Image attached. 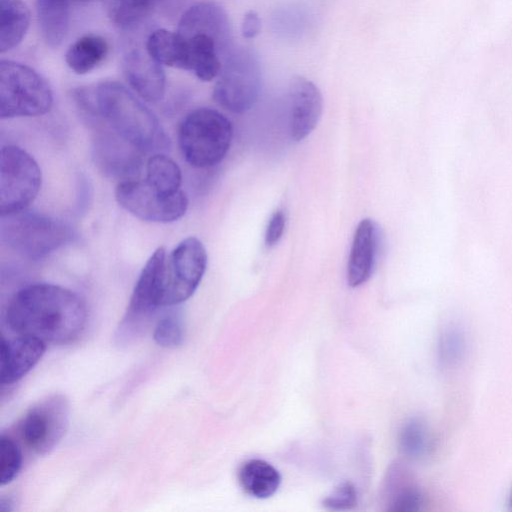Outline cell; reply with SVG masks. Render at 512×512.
Listing matches in <instances>:
<instances>
[{"instance_id":"cell-1","label":"cell","mask_w":512,"mask_h":512,"mask_svg":"<svg viewBox=\"0 0 512 512\" xmlns=\"http://www.w3.org/2000/svg\"><path fill=\"white\" fill-rule=\"evenodd\" d=\"M12 331L45 343L67 344L85 329L87 309L73 291L55 284L36 283L18 290L6 309Z\"/></svg>"},{"instance_id":"cell-2","label":"cell","mask_w":512,"mask_h":512,"mask_svg":"<svg viewBox=\"0 0 512 512\" xmlns=\"http://www.w3.org/2000/svg\"><path fill=\"white\" fill-rule=\"evenodd\" d=\"M73 99L91 125H103L146 153H162L170 142L156 116L125 86L104 81L73 91Z\"/></svg>"},{"instance_id":"cell-3","label":"cell","mask_w":512,"mask_h":512,"mask_svg":"<svg viewBox=\"0 0 512 512\" xmlns=\"http://www.w3.org/2000/svg\"><path fill=\"white\" fill-rule=\"evenodd\" d=\"M232 136L231 122L210 108H198L188 113L177 133L183 158L195 168L218 164L228 152Z\"/></svg>"},{"instance_id":"cell-4","label":"cell","mask_w":512,"mask_h":512,"mask_svg":"<svg viewBox=\"0 0 512 512\" xmlns=\"http://www.w3.org/2000/svg\"><path fill=\"white\" fill-rule=\"evenodd\" d=\"M1 241L30 260H40L58 250L71 237L61 221L42 213L21 211L1 216Z\"/></svg>"},{"instance_id":"cell-5","label":"cell","mask_w":512,"mask_h":512,"mask_svg":"<svg viewBox=\"0 0 512 512\" xmlns=\"http://www.w3.org/2000/svg\"><path fill=\"white\" fill-rule=\"evenodd\" d=\"M48 82L31 67L11 60L0 62V117L41 116L52 107Z\"/></svg>"},{"instance_id":"cell-6","label":"cell","mask_w":512,"mask_h":512,"mask_svg":"<svg viewBox=\"0 0 512 512\" xmlns=\"http://www.w3.org/2000/svg\"><path fill=\"white\" fill-rule=\"evenodd\" d=\"M262 87L257 56L246 48L229 52L213 89L214 100L223 108L243 113L258 100Z\"/></svg>"},{"instance_id":"cell-7","label":"cell","mask_w":512,"mask_h":512,"mask_svg":"<svg viewBox=\"0 0 512 512\" xmlns=\"http://www.w3.org/2000/svg\"><path fill=\"white\" fill-rule=\"evenodd\" d=\"M42 183L41 169L24 149L7 145L0 152V213L11 215L27 210Z\"/></svg>"},{"instance_id":"cell-8","label":"cell","mask_w":512,"mask_h":512,"mask_svg":"<svg viewBox=\"0 0 512 512\" xmlns=\"http://www.w3.org/2000/svg\"><path fill=\"white\" fill-rule=\"evenodd\" d=\"M207 267V252L196 237L183 239L167 255L163 272L160 308L178 305L198 288Z\"/></svg>"},{"instance_id":"cell-9","label":"cell","mask_w":512,"mask_h":512,"mask_svg":"<svg viewBox=\"0 0 512 512\" xmlns=\"http://www.w3.org/2000/svg\"><path fill=\"white\" fill-rule=\"evenodd\" d=\"M118 204L133 216L147 222L170 223L183 217L188 208V198L180 190L165 194L151 186L145 179L120 181L115 190Z\"/></svg>"},{"instance_id":"cell-10","label":"cell","mask_w":512,"mask_h":512,"mask_svg":"<svg viewBox=\"0 0 512 512\" xmlns=\"http://www.w3.org/2000/svg\"><path fill=\"white\" fill-rule=\"evenodd\" d=\"M69 426V403L63 395H51L30 408L19 424L25 445L38 455L51 452Z\"/></svg>"},{"instance_id":"cell-11","label":"cell","mask_w":512,"mask_h":512,"mask_svg":"<svg viewBox=\"0 0 512 512\" xmlns=\"http://www.w3.org/2000/svg\"><path fill=\"white\" fill-rule=\"evenodd\" d=\"M167 252L158 247L148 258L136 281L121 331L126 333L160 308V293Z\"/></svg>"},{"instance_id":"cell-12","label":"cell","mask_w":512,"mask_h":512,"mask_svg":"<svg viewBox=\"0 0 512 512\" xmlns=\"http://www.w3.org/2000/svg\"><path fill=\"white\" fill-rule=\"evenodd\" d=\"M95 163L106 175L123 180L135 179L142 165L143 152L109 128L95 124Z\"/></svg>"},{"instance_id":"cell-13","label":"cell","mask_w":512,"mask_h":512,"mask_svg":"<svg viewBox=\"0 0 512 512\" xmlns=\"http://www.w3.org/2000/svg\"><path fill=\"white\" fill-rule=\"evenodd\" d=\"M323 107L322 95L310 80L294 77L288 87V128L290 138L301 141L317 126Z\"/></svg>"},{"instance_id":"cell-14","label":"cell","mask_w":512,"mask_h":512,"mask_svg":"<svg viewBox=\"0 0 512 512\" xmlns=\"http://www.w3.org/2000/svg\"><path fill=\"white\" fill-rule=\"evenodd\" d=\"M177 33L182 37L206 34L216 41L220 52L230 48L229 19L223 8L214 2H201L191 6L182 15Z\"/></svg>"},{"instance_id":"cell-15","label":"cell","mask_w":512,"mask_h":512,"mask_svg":"<svg viewBox=\"0 0 512 512\" xmlns=\"http://www.w3.org/2000/svg\"><path fill=\"white\" fill-rule=\"evenodd\" d=\"M123 69L130 86L144 100L158 102L165 94L166 78L162 65L147 51L135 49L124 56Z\"/></svg>"},{"instance_id":"cell-16","label":"cell","mask_w":512,"mask_h":512,"mask_svg":"<svg viewBox=\"0 0 512 512\" xmlns=\"http://www.w3.org/2000/svg\"><path fill=\"white\" fill-rule=\"evenodd\" d=\"M46 343L38 338L19 335L1 342V384L10 385L24 377L41 359Z\"/></svg>"},{"instance_id":"cell-17","label":"cell","mask_w":512,"mask_h":512,"mask_svg":"<svg viewBox=\"0 0 512 512\" xmlns=\"http://www.w3.org/2000/svg\"><path fill=\"white\" fill-rule=\"evenodd\" d=\"M377 249V229L375 223L363 219L357 226L352 241L347 265V282L358 287L371 276Z\"/></svg>"},{"instance_id":"cell-18","label":"cell","mask_w":512,"mask_h":512,"mask_svg":"<svg viewBox=\"0 0 512 512\" xmlns=\"http://www.w3.org/2000/svg\"><path fill=\"white\" fill-rule=\"evenodd\" d=\"M183 38L187 45V70L192 71L201 81L216 78L222 69L216 41L202 33Z\"/></svg>"},{"instance_id":"cell-19","label":"cell","mask_w":512,"mask_h":512,"mask_svg":"<svg viewBox=\"0 0 512 512\" xmlns=\"http://www.w3.org/2000/svg\"><path fill=\"white\" fill-rule=\"evenodd\" d=\"M238 479L248 495L259 499L272 496L281 483L278 470L261 459H251L243 463L239 469Z\"/></svg>"},{"instance_id":"cell-20","label":"cell","mask_w":512,"mask_h":512,"mask_svg":"<svg viewBox=\"0 0 512 512\" xmlns=\"http://www.w3.org/2000/svg\"><path fill=\"white\" fill-rule=\"evenodd\" d=\"M70 5L68 0H36L39 28L51 47L59 46L66 37Z\"/></svg>"},{"instance_id":"cell-21","label":"cell","mask_w":512,"mask_h":512,"mask_svg":"<svg viewBox=\"0 0 512 512\" xmlns=\"http://www.w3.org/2000/svg\"><path fill=\"white\" fill-rule=\"evenodd\" d=\"M30 13L22 0H0V52L17 46L29 27Z\"/></svg>"},{"instance_id":"cell-22","label":"cell","mask_w":512,"mask_h":512,"mask_svg":"<svg viewBox=\"0 0 512 512\" xmlns=\"http://www.w3.org/2000/svg\"><path fill=\"white\" fill-rule=\"evenodd\" d=\"M146 51L161 65L187 70V45L177 32L153 31L146 42Z\"/></svg>"},{"instance_id":"cell-23","label":"cell","mask_w":512,"mask_h":512,"mask_svg":"<svg viewBox=\"0 0 512 512\" xmlns=\"http://www.w3.org/2000/svg\"><path fill=\"white\" fill-rule=\"evenodd\" d=\"M108 54L106 40L95 34H87L70 45L65 60L77 74H86L97 67Z\"/></svg>"},{"instance_id":"cell-24","label":"cell","mask_w":512,"mask_h":512,"mask_svg":"<svg viewBox=\"0 0 512 512\" xmlns=\"http://www.w3.org/2000/svg\"><path fill=\"white\" fill-rule=\"evenodd\" d=\"M145 170V180L158 191L172 194L181 190V169L169 156L163 153L153 154L147 160Z\"/></svg>"},{"instance_id":"cell-25","label":"cell","mask_w":512,"mask_h":512,"mask_svg":"<svg viewBox=\"0 0 512 512\" xmlns=\"http://www.w3.org/2000/svg\"><path fill=\"white\" fill-rule=\"evenodd\" d=\"M430 445V437L426 424L418 418L409 420L400 433L402 451L410 458L423 457Z\"/></svg>"},{"instance_id":"cell-26","label":"cell","mask_w":512,"mask_h":512,"mask_svg":"<svg viewBox=\"0 0 512 512\" xmlns=\"http://www.w3.org/2000/svg\"><path fill=\"white\" fill-rule=\"evenodd\" d=\"M466 351V336L457 325H449L442 332L439 344V360L444 367L457 365L464 357Z\"/></svg>"},{"instance_id":"cell-27","label":"cell","mask_w":512,"mask_h":512,"mask_svg":"<svg viewBox=\"0 0 512 512\" xmlns=\"http://www.w3.org/2000/svg\"><path fill=\"white\" fill-rule=\"evenodd\" d=\"M153 337L155 342L165 348H175L184 339V324L181 316L174 312L164 314L156 323Z\"/></svg>"},{"instance_id":"cell-28","label":"cell","mask_w":512,"mask_h":512,"mask_svg":"<svg viewBox=\"0 0 512 512\" xmlns=\"http://www.w3.org/2000/svg\"><path fill=\"white\" fill-rule=\"evenodd\" d=\"M22 465L20 448L10 436L1 435L0 438V483H10L18 474Z\"/></svg>"},{"instance_id":"cell-29","label":"cell","mask_w":512,"mask_h":512,"mask_svg":"<svg viewBox=\"0 0 512 512\" xmlns=\"http://www.w3.org/2000/svg\"><path fill=\"white\" fill-rule=\"evenodd\" d=\"M357 502V493L354 486L345 482L336 487L330 495H328L323 504L332 510H348L353 508Z\"/></svg>"},{"instance_id":"cell-30","label":"cell","mask_w":512,"mask_h":512,"mask_svg":"<svg viewBox=\"0 0 512 512\" xmlns=\"http://www.w3.org/2000/svg\"><path fill=\"white\" fill-rule=\"evenodd\" d=\"M286 223L285 212L282 209L276 210L269 219L266 232L265 244L268 247L274 246L282 237Z\"/></svg>"},{"instance_id":"cell-31","label":"cell","mask_w":512,"mask_h":512,"mask_svg":"<svg viewBox=\"0 0 512 512\" xmlns=\"http://www.w3.org/2000/svg\"><path fill=\"white\" fill-rule=\"evenodd\" d=\"M261 30V19L255 11H249L245 14L241 26V32L244 38L253 39Z\"/></svg>"},{"instance_id":"cell-32","label":"cell","mask_w":512,"mask_h":512,"mask_svg":"<svg viewBox=\"0 0 512 512\" xmlns=\"http://www.w3.org/2000/svg\"><path fill=\"white\" fill-rule=\"evenodd\" d=\"M126 1L127 0H106L107 9L110 10Z\"/></svg>"},{"instance_id":"cell-33","label":"cell","mask_w":512,"mask_h":512,"mask_svg":"<svg viewBox=\"0 0 512 512\" xmlns=\"http://www.w3.org/2000/svg\"><path fill=\"white\" fill-rule=\"evenodd\" d=\"M71 4H76V3H84V2H88L90 0H68Z\"/></svg>"},{"instance_id":"cell-34","label":"cell","mask_w":512,"mask_h":512,"mask_svg":"<svg viewBox=\"0 0 512 512\" xmlns=\"http://www.w3.org/2000/svg\"><path fill=\"white\" fill-rule=\"evenodd\" d=\"M149 2H151L152 4L156 1V0H148Z\"/></svg>"}]
</instances>
